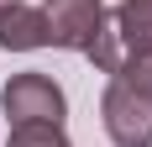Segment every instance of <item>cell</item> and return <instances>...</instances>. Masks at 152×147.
<instances>
[{"mask_svg":"<svg viewBox=\"0 0 152 147\" xmlns=\"http://www.w3.org/2000/svg\"><path fill=\"white\" fill-rule=\"evenodd\" d=\"M100 121L115 147H152V95L110 79L100 95Z\"/></svg>","mask_w":152,"mask_h":147,"instance_id":"obj_3","label":"cell"},{"mask_svg":"<svg viewBox=\"0 0 152 147\" xmlns=\"http://www.w3.org/2000/svg\"><path fill=\"white\" fill-rule=\"evenodd\" d=\"M0 47L5 53H37V47H47V21L37 5H11V11L0 16Z\"/></svg>","mask_w":152,"mask_h":147,"instance_id":"obj_4","label":"cell"},{"mask_svg":"<svg viewBox=\"0 0 152 147\" xmlns=\"http://www.w3.org/2000/svg\"><path fill=\"white\" fill-rule=\"evenodd\" d=\"M11 5H21V0H0V16H5V11H11Z\"/></svg>","mask_w":152,"mask_h":147,"instance_id":"obj_8","label":"cell"},{"mask_svg":"<svg viewBox=\"0 0 152 147\" xmlns=\"http://www.w3.org/2000/svg\"><path fill=\"white\" fill-rule=\"evenodd\" d=\"M110 32H115V58H121V47L152 42V0H121L110 11Z\"/></svg>","mask_w":152,"mask_h":147,"instance_id":"obj_5","label":"cell"},{"mask_svg":"<svg viewBox=\"0 0 152 147\" xmlns=\"http://www.w3.org/2000/svg\"><path fill=\"white\" fill-rule=\"evenodd\" d=\"M42 21H47V47H68V53L89 58L110 26V11L105 0H47Z\"/></svg>","mask_w":152,"mask_h":147,"instance_id":"obj_1","label":"cell"},{"mask_svg":"<svg viewBox=\"0 0 152 147\" xmlns=\"http://www.w3.org/2000/svg\"><path fill=\"white\" fill-rule=\"evenodd\" d=\"M5 147H74L63 126H47V121H21L11 126V142Z\"/></svg>","mask_w":152,"mask_h":147,"instance_id":"obj_7","label":"cell"},{"mask_svg":"<svg viewBox=\"0 0 152 147\" xmlns=\"http://www.w3.org/2000/svg\"><path fill=\"white\" fill-rule=\"evenodd\" d=\"M110 79H121V84H131V89H142V95H152V42L121 47V58H115Z\"/></svg>","mask_w":152,"mask_h":147,"instance_id":"obj_6","label":"cell"},{"mask_svg":"<svg viewBox=\"0 0 152 147\" xmlns=\"http://www.w3.org/2000/svg\"><path fill=\"white\" fill-rule=\"evenodd\" d=\"M0 110L11 126L21 121H47V126H63L68 116V100H63V84L58 79H47V74H11V84L0 89Z\"/></svg>","mask_w":152,"mask_h":147,"instance_id":"obj_2","label":"cell"}]
</instances>
